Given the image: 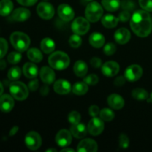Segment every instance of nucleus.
<instances>
[{
  "mask_svg": "<svg viewBox=\"0 0 152 152\" xmlns=\"http://www.w3.org/2000/svg\"><path fill=\"white\" fill-rule=\"evenodd\" d=\"M131 28L136 35L146 37L151 34L152 21L146 10H137L132 16L130 22Z\"/></svg>",
  "mask_w": 152,
  "mask_h": 152,
  "instance_id": "nucleus-1",
  "label": "nucleus"
},
{
  "mask_svg": "<svg viewBox=\"0 0 152 152\" xmlns=\"http://www.w3.org/2000/svg\"><path fill=\"white\" fill-rule=\"evenodd\" d=\"M48 62L50 67L53 69L62 71L68 67L70 64V58L64 52L56 51L49 56Z\"/></svg>",
  "mask_w": 152,
  "mask_h": 152,
  "instance_id": "nucleus-2",
  "label": "nucleus"
},
{
  "mask_svg": "<svg viewBox=\"0 0 152 152\" xmlns=\"http://www.w3.org/2000/svg\"><path fill=\"white\" fill-rule=\"evenodd\" d=\"M10 40L13 47L19 52L25 51L31 43L29 37L27 34L19 31L13 33L10 35Z\"/></svg>",
  "mask_w": 152,
  "mask_h": 152,
  "instance_id": "nucleus-3",
  "label": "nucleus"
},
{
  "mask_svg": "<svg viewBox=\"0 0 152 152\" xmlns=\"http://www.w3.org/2000/svg\"><path fill=\"white\" fill-rule=\"evenodd\" d=\"M103 10L100 4L96 1L89 3L86 9V19L91 22H97L102 17Z\"/></svg>",
  "mask_w": 152,
  "mask_h": 152,
  "instance_id": "nucleus-4",
  "label": "nucleus"
},
{
  "mask_svg": "<svg viewBox=\"0 0 152 152\" xmlns=\"http://www.w3.org/2000/svg\"><path fill=\"white\" fill-rule=\"evenodd\" d=\"M11 96L17 100H25L28 96V88L24 83L15 81L10 85Z\"/></svg>",
  "mask_w": 152,
  "mask_h": 152,
  "instance_id": "nucleus-5",
  "label": "nucleus"
},
{
  "mask_svg": "<svg viewBox=\"0 0 152 152\" xmlns=\"http://www.w3.org/2000/svg\"><path fill=\"white\" fill-rule=\"evenodd\" d=\"M71 28L74 34L78 35H85L90 29V25L87 19L78 17L73 22Z\"/></svg>",
  "mask_w": 152,
  "mask_h": 152,
  "instance_id": "nucleus-6",
  "label": "nucleus"
},
{
  "mask_svg": "<svg viewBox=\"0 0 152 152\" xmlns=\"http://www.w3.org/2000/svg\"><path fill=\"white\" fill-rule=\"evenodd\" d=\"M25 144L31 150H37L41 146L42 138L37 132H30L25 137Z\"/></svg>",
  "mask_w": 152,
  "mask_h": 152,
  "instance_id": "nucleus-7",
  "label": "nucleus"
},
{
  "mask_svg": "<svg viewBox=\"0 0 152 152\" xmlns=\"http://www.w3.org/2000/svg\"><path fill=\"white\" fill-rule=\"evenodd\" d=\"M88 131L92 136H98L104 129V123L102 119L93 117L88 125Z\"/></svg>",
  "mask_w": 152,
  "mask_h": 152,
  "instance_id": "nucleus-8",
  "label": "nucleus"
},
{
  "mask_svg": "<svg viewBox=\"0 0 152 152\" xmlns=\"http://www.w3.org/2000/svg\"><path fill=\"white\" fill-rule=\"evenodd\" d=\"M37 13L44 19H50L54 15V8L48 2H41L37 6Z\"/></svg>",
  "mask_w": 152,
  "mask_h": 152,
  "instance_id": "nucleus-9",
  "label": "nucleus"
},
{
  "mask_svg": "<svg viewBox=\"0 0 152 152\" xmlns=\"http://www.w3.org/2000/svg\"><path fill=\"white\" fill-rule=\"evenodd\" d=\"M142 75V69L140 65H132L128 67L125 72L126 80L130 82H135L139 80Z\"/></svg>",
  "mask_w": 152,
  "mask_h": 152,
  "instance_id": "nucleus-10",
  "label": "nucleus"
},
{
  "mask_svg": "<svg viewBox=\"0 0 152 152\" xmlns=\"http://www.w3.org/2000/svg\"><path fill=\"white\" fill-rule=\"evenodd\" d=\"M72 137L71 133L66 129H62L57 133L56 136V142L58 145L60 147L68 146L71 143Z\"/></svg>",
  "mask_w": 152,
  "mask_h": 152,
  "instance_id": "nucleus-11",
  "label": "nucleus"
},
{
  "mask_svg": "<svg viewBox=\"0 0 152 152\" xmlns=\"http://www.w3.org/2000/svg\"><path fill=\"white\" fill-rule=\"evenodd\" d=\"M59 16L65 22H69L74 17V11L71 6L67 4H61L58 7Z\"/></svg>",
  "mask_w": 152,
  "mask_h": 152,
  "instance_id": "nucleus-12",
  "label": "nucleus"
},
{
  "mask_svg": "<svg viewBox=\"0 0 152 152\" xmlns=\"http://www.w3.org/2000/svg\"><path fill=\"white\" fill-rule=\"evenodd\" d=\"M119 71H120V65L114 61H109V62H105L102 67V74L108 77L117 75Z\"/></svg>",
  "mask_w": 152,
  "mask_h": 152,
  "instance_id": "nucleus-13",
  "label": "nucleus"
},
{
  "mask_svg": "<svg viewBox=\"0 0 152 152\" xmlns=\"http://www.w3.org/2000/svg\"><path fill=\"white\" fill-rule=\"evenodd\" d=\"M77 151L80 152H96L97 144L92 139H85L79 143Z\"/></svg>",
  "mask_w": 152,
  "mask_h": 152,
  "instance_id": "nucleus-14",
  "label": "nucleus"
},
{
  "mask_svg": "<svg viewBox=\"0 0 152 152\" xmlns=\"http://www.w3.org/2000/svg\"><path fill=\"white\" fill-rule=\"evenodd\" d=\"M14 106L13 96L8 94H4L0 96V110L3 112H10Z\"/></svg>",
  "mask_w": 152,
  "mask_h": 152,
  "instance_id": "nucleus-15",
  "label": "nucleus"
},
{
  "mask_svg": "<svg viewBox=\"0 0 152 152\" xmlns=\"http://www.w3.org/2000/svg\"><path fill=\"white\" fill-rule=\"evenodd\" d=\"M55 92L59 94H67L71 90V86L69 82L65 80H59L53 85Z\"/></svg>",
  "mask_w": 152,
  "mask_h": 152,
  "instance_id": "nucleus-16",
  "label": "nucleus"
},
{
  "mask_svg": "<svg viewBox=\"0 0 152 152\" xmlns=\"http://www.w3.org/2000/svg\"><path fill=\"white\" fill-rule=\"evenodd\" d=\"M55 73L50 68L44 66L40 71V78L47 85L52 84L55 80Z\"/></svg>",
  "mask_w": 152,
  "mask_h": 152,
  "instance_id": "nucleus-17",
  "label": "nucleus"
},
{
  "mask_svg": "<svg viewBox=\"0 0 152 152\" xmlns=\"http://www.w3.org/2000/svg\"><path fill=\"white\" fill-rule=\"evenodd\" d=\"M131 34L126 28H120L117 30L114 34V39L118 44L123 45L127 43L130 40Z\"/></svg>",
  "mask_w": 152,
  "mask_h": 152,
  "instance_id": "nucleus-18",
  "label": "nucleus"
},
{
  "mask_svg": "<svg viewBox=\"0 0 152 152\" xmlns=\"http://www.w3.org/2000/svg\"><path fill=\"white\" fill-rule=\"evenodd\" d=\"M70 132L74 137L77 138V139H82L87 134L88 129H86L84 124L79 123L77 124L72 125L71 129H70Z\"/></svg>",
  "mask_w": 152,
  "mask_h": 152,
  "instance_id": "nucleus-19",
  "label": "nucleus"
},
{
  "mask_svg": "<svg viewBox=\"0 0 152 152\" xmlns=\"http://www.w3.org/2000/svg\"><path fill=\"white\" fill-rule=\"evenodd\" d=\"M108 103L114 109H121L125 105V101L121 96L116 94H111L108 98Z\"/></svg>",
  "mask_w": 152,
  "mask_h": 152,
  "instance_id": "nucleus-20",
  "label": "nucleus"
},
{
  "mask_svg": "<svg viewBox=\"0 0 152 152\" xmlns=\"http://www.w3.org/2000/svg\"><path fill=\"white\" fill-rule=\"evenodd\" d=\"M30 16H31L30 10L23 7L16 9L12 13V18L16 22H24L27 20Z\"/></svg>",
  "mask_w": 152,
  "mask_h": 152,
  "instance_id": "nucleus-21",
  "label": "nucleus"
},
{
  "mask_svg": "<svg viewBox=\"0 0 152 152\" xmlns=\"http://www.w3.org/2000/svg\"><path fill=\"white\" fill-rule=\"evenodd\" d=\"M23 73L27 78L34 79L38 74V68L35 64L27 62L23 66Z\"/></svg>",
  "mask_w": 152,
  "mask_h": 152,
  "instance_id": "nucleus-22",
  "label": "nucleus"
},
{
  "mask_svg": "<svg viewBox=\"0 0 152 152\" xmlns=\"http://www.w3.org/2000/svg\"><path fill=\"white\" fill-rule=\"evenodd\" d=\"M89 42L96 48H99L105 44V37L99 33H93L89 37Z\"/></svg>",
  "mask_w": 152,
  "mask_h": 152,
  "instance_id": "nucleus-23",
  "label": "nucleus"
},
{
  "mask_svg": "<svg viewBox=\"0 0 152 152\" xmlns=\"http://www.w3.org/2000/svg\"><path fill=\"white\" fill-rule=\"evenodd\" d=\"M74 71L76 75L79 77H83L86 75L88 72V65L85 62L79 60L76 62L74 66Z\"/></svg>",
  "mask_w": 152,
  "mask_h": 152,
  "instance_id": "nucleus-24",
  "label": "nucleus"
},
{
  "mask_svg": "<svg viewBox=\"0 0 152 152\" xmlns=\"http://www.w3.org/2000/svg\"><path fill=\"white\" fill-rule=\"evenodd\" d=\"M13 4L11 0H1L0 1V15L2 16H8L12 12Z\"/></svg>",
  "mask_w": 152,
  "mask_h": 152,
  "instance_id": "nucleus-25",
  "label": "nucleus"
},
{
  "mask_svg": "<svg viewBox=\"0 0 152 152\" xmlns=\"http://www.w3.org/2000/svg\"><path fill=\"white\" fill-rule=\"evenodd\" d=\"M119 22V19L116 16L111 14H107L104 16L102 19V23L105 28H115Z\"/></svg>",
  "mask_w": 152,
  "mask_h": 152,
  "instance_id": "nucleus-26",
  "label": "nucleus"
},
{
  "mask_svg": "<svg viewBox=\"0 0 152 152\" xmlns=\"http://www.w3.org/2000/svg\"><path fill=\"white\" fill-rule=\"evenodd\" d=\"M40 47L44 53H50L54 50L55 43L51 39L45 38L42 40L41 43H40Z\"/></svg>",
  "mask_w": 152,
  "mask_h": 152,
  "instance_id": "nucleus-27",
  "label": "nucleus"
},
{
  "mask_svg": "<svg viewBox=\"0 0 152 152\" xmlns=\"http://www.w3.org/2000/svg\"><path fill=\"white\" fill-rule=\"evenodd\" d=\"M104 8L111 12L116 11L120 6V0H102Z\"/></svg>",
  "mask_w": 152,
  "mask_h": 152,
  "instance_id": "nucleus-28",
  "label": "nucleus"
},
{
  "mask_svg": "<svg viewBox=\"0 0 152 152\" xmlns=\"http://www.w3.org/2000/svg\"><path fill=\"white\" fill-rule=\"evenodd\" d=\"M88 91V84L86 83H77L74 85L72 88V91L74 92V94L81 95L86 94Z\"/></svg>",
  "mask_w": 152,
  "mask_h": 152,
  "instance_id": "nucleus-29",
  "label": "nucleus"
},
{
  "mask_svg": "<svg viewBox=\"0 0 152 152\" xmlns=\"http://www.w3.org/2000/svg\"><path fill=\"white\" fill-rule=\"evenodd\" d=\"M28 57L34 62H39L42 60V54L37 48H31L28 51Z\"/></svg>",
  "mask_w": 152,
  "mask_h": 152,
  "instance_id": "nucleus-30",
  "label": "nucleus"
},
{
  "mask_svg": "<svg viewBox=\"0 0 152 152\" xmlns=\"http://www.w3.org/2000/svg\"><path fill=\"white\" fill-rule=\"evenodd\" d=\"M132 96L137 100H145L148 99V94L145 89L136 88L132 91Z\"/></svg>",
  "mask_w": 152,
  "mask_h": 152,
  "instance_id": "nucleus-31",
  "label": "nucleus"
},
{
  "mask_svg": "<svg viewBox=\"0 0 152 152\" xmlns=\"http://www.w3.org/2000/svg\"><path fill=\"white\" fill-rule=\"evenodd\" d=\"M21 74H22V71L19 67H13L8 71L7 77L11 81H16L20 78Z\"/></svg>",
  "mask_w": 152,
  "mask_h": 152,
  "instance_id": "nucleus-32",
  "label": "nucleus"
},
{
  "mask_svg": "<svg viewBox=\"0 0 152 152\" xmlns=\"http://www.w3.org/2000/svg\"><path fill=\"white\" fill-rule=\"evenodd\" d=\"M99 117L104 121H111L114 118V113L109 108H103L99 112Z\"/></svg>",
  "mask_w": 152,
  "mask_h": 152,
  "instance_id": "nucleus-33",
  "label": "nucleus"
},
{
  "mask_svg": "<svg viewBox=\"0 0 152 152\" xmlns=\"http://www.w3.org/2000/svg\"><path fill=\"white\" fill-rule=\"evenodd\" d=\"M21 59H22V55L19 52H11L7 56V61L9 62V63L13 64V65L19 63Z\"/></svg>",
  "mask_w": 152,
  "mask_h": 152,
  "instance_id": "nucleus-34",
  "label": "nucleus"
},
{
  "mask_svg": "<svg viewBox=\"0 0 152 152\" xmlns=\"http://www.w3.org/2000/svg\"><path fill=\"white\" fill-rule=\"evenodd\" d=\"M69 44L72 48H79L82 44V39L78 34H74L70 37Z\"/></svg>",
  "mask_w": 152,
  "mask_h": 152,
  "instance_id": "nucleus-35",
  "label": "nucleus"
},
{
  "mask_svg": "<svg viewBox=\"0 0 152 152\" xmlns=\"http://www.w3.org/2000/svg\"><path fill=\"white\" fill-rule=\"evenodd\" d=\"M80 120H81V117H80V113L77 112V111H71L68 114V121H69V123L71 124H77V123H80Z\"/></svg>",
  "mask_w": 152,
  "mask_h": 152,
  "instance_id": "nucleus-36",
  "label": "nucleus"
},
{
  "mask_svg": "<svg viewBox=\"0 0 152 152\" xmlns=\"http://www.w3.org/2000/svg\"><path fill=\"white\" fill-rule=\"evenodd\" d=\"M8 45L4 38H0V59H2L7 53Z\"/></svg>",
  "mask_w": 152,
  "mask_h": 152,
  "instance_id": "nucleus-37",
  "label": "nucleus"
},
{
  "mask_svg": "<svg viewBox=\"0 0 152 152\" xmlns=\"http://www.w3.org/2000/svg\"><path fill=\"white\" fill-rule=\"evenodd\" d=\"M99 81V78L96 74H90L84 79V82L89 86L96 85Z\"/></svg>",
  "mask_w": 152,
  "mask_h": 152,
  "instance_id": "nucleus-38",
  "label": "nucleus"
},
{
  "mask_svg": "<svg viewBox=\"0 0 152 152\" xmlns=\"http://www.w3.org/2000/svg\"><path fill=\"white\" fill-rule=\"evenodd\" d=\"M116 50H117V48H116L115 45L113 44V43H108L104 47V53L108 56H111L113 55L115 53Z\"/></svg>",
  "mask_w": 152,
  "mask_h": 152,
  "instance_id": "nucleus-39",
  "label": "nucleus"
},
{
  "mask_svg": "<svg viewBox=\"0 0 152 152\" xmlns=\"http://www.w3.org/2000/svg\"><path fill=\"white\" fill-rule=\"evenodd\" d=\"M140 7L146 11H152V0H139Z\"/></svg>",
  "mask_w": 152,
  "mask_h": 152,
  "instance_id": "nucleus-40",
  "label": "nucleus"
},
{
  "mask_svg": "<svg viewBox=\"0 0 152 152\" xmlns=\"http://www.w3.org/2000/svg\"><path fill=\"white\" fill-rule=\"evenodd\" d=\"M120 146L122 148H127L129 145V139L125 134H121L119 137Z\"/></svg>",
  "mask_w": 152,
  "mask_h": 152,
  "instance_id": "nucleus-41",
  "label": "nucleus"
},
{
  "mask_svg": "<svg viewBox=\"0 0 152 152\" xmlns=\"http://www.w3.org/2000/svg\"><path fill=\"white\" fill-rule=\"evenodd\" d=\"M122 7L123 9H125V10H132L134 8V4L132 2V1H129V0H125L122 3Z\"/></svg>",
  "mask_w": 152,
  "mask_h": 152,
  "instance_id": "nucleus-42",
  "label": "nucleus"
},
{
  "mask_svg": "<svg viewBox=\"0 0 152 152\" xmlns=\"http://www.w3.org/2000/svg\"><path fill=\"white\" fill-rule=\"evenodd\" d=\"M130 13L128 10H124L119 15V20H120L121 22H128L130 19Z\"/></svg>",
  "mask_w": 152,
  "mask_h": 152,
  "instance_id": "nucleus-43",
  "label": "nucleus"
},
{
  "mask_svg": "<svg viewBox=\"0 0 152 152\" xmlns=\"http://www.w3.org/2000/svg\"><path fill=\"white\" fill-rule=\"evenodd\" d=\"M88 112H89V114H90L92 117H96L98 114H99V112H100V111H99V108H98V106H96V105H93L89 108Z\"/></svg>",
  "mask_w": 152,
  "mask_h": 152,
  "instance_id": "nucleus-44",
  "label": "nucleus"
},
{
  "mask_svg": "<svg viewBox=\"0 0 152 152\" xmlns=\"http://www.w3.org/2000/svg\"><path fill=\"white\" fill-rule=\"evenodd\" d=\"M90 63L93 67L98 68L101 66V65H102V60L98 57H93L91 59Z\"/></svg>",
  "mask_w": 152,
  "mask_h": 152,
  "instance_id": "nucleus-45",
  "label": "nucleus"
},
{
  "mask_svg": "<svg viewBox=\"0 0 152 152\" xmlns=\"http://www.w3.org/2000/svg\"><path fill=\"white\" fill-rule=\"evenodd\" d=\"M28 87L31 91H34L37 90L39 87V82L38 80H34L32 81L29 82L28 85Z\"/></svg>",
  "mask_w": 152,
  "mask_h": 152,
  "instance_id": "nucleus-46",
  "label": "nucleus"
},
{
  "mask_svg": "<svg viewBox=\"0 0 152 152\" xmlns=\"http://www.w3.org/2000/svg\"><path fill=\"white\" fill-rule=\"evenodd\" d=\"M20 4L24 6H32L35 4L37 0H16Z\"/></svg>",
  "mask_w": 152,
  "mask_h": 152,
  "instance_id": "nucleus-47",
  "label": "nucleus"
},
{
  "mask_svg": "<svg viewBox=\"0 0 152 152\" xmlns=\"http://www.w3.org/2000/svg\"><path fill=\"white\" fill-rule=\"evenodd\" d=\"M126 77H118L114 80V84L117 86H123L126 83Z\"/></svg>",
  "mask_w": 152,
  "mask_h": 152,
  "instance_id": "nucleus-48",
  "label": "nucleus"
},
{
  "mask_svg": "<svg viewBox=\"0 0 152 152\" xmlns=\"http://www.w3.org/2000/svg\"><path fill=\"white\" fill-rule=\"evenodd\" d=\"M49 91H50V89H49V88L47 86H43L41 88V89H40V94L42 96H46V95L48 94Z\"/></svg>",
  "mask_w": 152,
  "mask_h": 152,
  "instance_id": "nucleus-49",
  "label": "nucleus"
},
{
  "mask_svg": "<svg viewBox=\"0 0 152 152\" xmlns=\"http://www.w3.org/2000/svg\"><path fill=\"white\" fill-rule=\"evenodd\" d=\"M19 130V127L18 126H14L11 129V130L10 131V136H13L16 134V132Z\"/></svg>",
  "mask_w": 152,
  "mask_h": 152,
  "instance_id": "nucleus-50",
  "label": "nucleus"
},
{
  "mask_svg": "<svg viewBox=\"0 0 152 152\" xmlns=\"http://www.w3.org/2000/svg\"><path fill=\"white\" fill-rule=\"evenodd\" d=\"M6 68L5 61L0 59V70H4Z\"/></svg>",
  "mask_w": 152,
  "mask_h": 152,
  "instance_id": "nucleus-51",
  "label": "nucleus"
},
{
  "mask_svg": "<svg viewBox=\"0 0 152 152\" xmlns=\"http://www.w3.org/2000/svg\"><path fill=\"white\" fill-rule=\"evenodd\" d=\"M3 91H4V88H3L2 84H1V82H0V96H1Z\"/></svg>",
  "mask_w": 152,
  "mask_h": 152,
  "instance_id": "nucleus-52",
  "label": "nucleus"
},
{
  "mask_svg": "<svg viewBox=\"0 0 152 152\" xmlns=\"http://www.w3.org/2000/svg\"><path fill=\"white\" fill-rule=\"evenodd\" d=\"M62 151H74V149L72 148H64V149L62 150Z\"/></svg>",
  "mask_w": 152,
  "mask_h": 152,
  "instance_id": "nucleus-53",
  "label": "nucleus"
},
{
  "mask_svg": "<svg viewBox=\"0 0 152 152\" xmlns=\"http://www.w3.org/2000/svg\"><path fill=\"white\" fill-rule=\"evenodd\" d=\"M46 151H56V149H48L46 150Z\"/></svg>",
  "mask_w": 152,
  "mask_h": 152,
  "instance_id": "nucleus-54",
  "label": "nucleus"
},
{
  "mask_svg": "<svg viewBox=\"0 0 152 152\" xmlns=\"http://www.w3.org/2000/svg\"><path fill=\"white\" fill-rule=\"evenodd\" d=\"M148 101H151V102H152V93H151V97H150V99Z\"/></svg>",
  "mask_w": 152,
  "mask_h": 152,
  "instance_id": "nucleus-55",
  "label": "nucleus"
},
{
  "mask_svg": "<svg viewBox=\"0 0 152 152\" xmlns=\"http://www.w3.org/2000/svg\"><path fill=\"white\" fill-rule=\"evenodd\" d=\"M88 1H91V0H88Z\"/></svg>",
  "mask_w": 152,
  "mask_h": 152,
  "instance_id": "nucleus-56",
  "label": "nucleus"
}]
</instances>
